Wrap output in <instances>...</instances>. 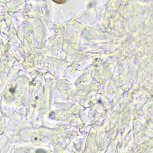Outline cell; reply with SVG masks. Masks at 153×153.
<instances>
[{
	"mask_svg": "<svg viewBox=\"0 0 153 153\" xmlns=\"http://www.w3.org/2000/svg\"><path fill=\"white\" fill-rule=\"evenodd\" d=\"M36 153H46V152L43 149H38L36 151Z\"/></svg>",
	"mask_w": 153,
	"mask_h": 153,
	"instance_id": "7a4b0ae2",
	"label": "cell"
},
{
	"mask_svg": "<svg viewBox=\"0 0 153 153\" xmlns=\"http://www.w3.org/2000/svg\"><path fill=\"white\" fill-rule=\"evenodd\" d=\"M52 1L58 4H62L64 3H65L66 0H52Z\"/></svg>",
	"mask_w": 153,
	"mask_h": 153,
	"instance_id": "6da1fadb",
	"label": "cell"
}]
</instances>
